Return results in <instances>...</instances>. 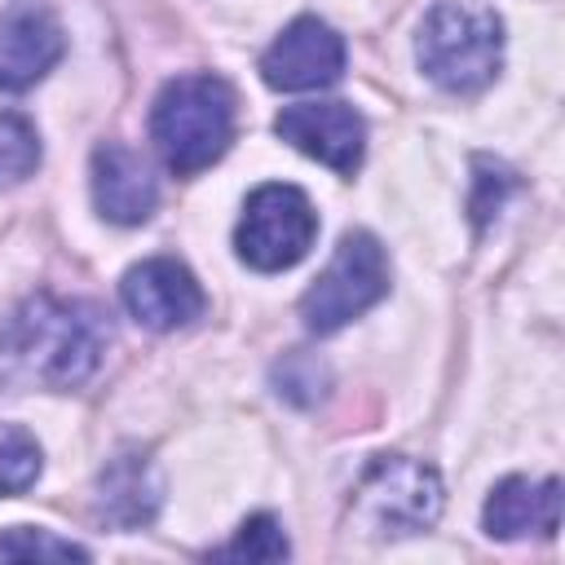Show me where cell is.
I'll list each match as a JSON object with an SVG mask.
<instances>
[{"label":"cell","instance_id":"1","mask_svg":"<svg viewBox=\"0 0 565 565\" xmlns=\"http://www.w3.org/2000/svg\"><path fill=\"white\" fill-rule=\"evenodd\" d=\"M106 313L88 300H62L49 291L26 296L0 327V353L31 380L53 388L84 384L106 353Z\"/></svg>","mask_w":565,"mask_h":565},{"label":"cell","instance_id":"16","mask_svg":"<svg viewBox=\"0 0 565 565\" xmlns=\"http://www.w3.org/2000/svg\"><path fill=\"white\" fill-rule=\"evenodd\" d=\"M40 477V446L26 428L0 424V494H18Z\"/></svg>","mask_w":565,"mask_h":565},{"label":"cell","instance_id":"14","mask_svg":"<svg viewBox=\"0 0 565 565\" xmlns=\"http://www.w3.org/2000/svg\"><path fill=\"white\" fill-rule=\"evenodd\" d=\"M40 168L35 124L18 110H0V185H18Z\"/></svg>","mask_w":565,"mask_h":565},{"label":"cell","instance_id":"5","mask_svg":"<svg viewBox=\"0 0 565 565\" xmlns=\"http://www.w3.org/2000/svg\"><path fill=\"white\" fill-rule=\"evenodd\" d=\"M437 512L441 477L406 455H375L353 486V516L380 539L419 534L437 521Z\"/></svg>","mask_w":565,"mask_h":565},{"label":"cell","instance_id":"9","mask_svg":"<svg viewBox=\"0 0 565 565\" xmlns=\"http://www.w3.org/2000/svg\"><path fill=\"white\" fill-rule=\"evenodd\" d=\"M119 296H124V309L150 331L190 327L207 305L199 278L172 256H150V260L132 265L119 282Z\"/></svg>","mask_w":565,"mask_h":565},{"label":"cell","instance_id":"8","mask_svg":"<svg viewBox=\"0 0 565 565\" xmlns=\"http://www.w3.org/2000/svg\"><path fill=\"white\" fill-rule=\"evenodd\" d=\"M274 132L287 146H296L300 154H309V159H318V163H327L331 172H344V177L362 163V150H366V124L344 102L287 106V110H278Z\"/></svg>","mask_w":565,"mask_h":565},{"label":"cell","instance_id":"17","mask_svg":"<svg viewBox=\"0 0 565 565\" xmlns=\"http://www.w3.org/2000/svg\"><path fill=\"white\" fill-rule=\"evenodd\" d=\"M291 547H287V534H282V525L274 521V516H247L243 525H238V534L216 552V556H225V561H282Z\"/></svg>","mask_w":565,"mask_h":565},{"label":"cell","instance_id":"13","mask_svg":"<svg viewBox=\"0 0 565 565\" xmlns=\"http://www.w3.org/2000/svg\"><path fill=\"white\" fill-rule=\"evenodd\" d=\"M97 508L110 525L132 530L146 525L159 508V481L146 455H119L102 477H97Z\"/></svg>","mask_w":565,"mask_h":565},{"label":"cell","instance_id":"15","mask_svg":"<svg viewBox=\"0 0 565 565\" xmlns=\"http://www.w3.org/2000/svg\"><path fill=\"white\" fill-rule=\"evenodd\" d=\"M0 561H88V552L71 539H57L53 530L13 525L0 534Z\"/></svg>","mask_w":565,"mask_h":565},{"label":"cell","instance_id":"10","mask_svg":"<svg viewBox=\"0 0 565 565\" xmlns=\"http://www.w3.org/2000/svg\"><path fill=\"white\" fill-rule=\"evenodd\" d=\"M62 49H66V35L53 9L35 0H13L0 13V88L22 93L40 84L57 66Z\"/></svg>","mask_w":565,"mask_h":565},{"label":"cell","instance_id":"12","mask_svg":"<svg viewBox=\"0 0 565 565\" xmlns=\"http://www.w3.org/2000/svg\"><path fill=\"white\" fill-rule=\"evenodd\" d=\"M481 525L490 539H552L561 525V481H530V477H503L481 512Z\"/></svg>","mask_w":565,"mask_h":565},{"label":"cell","instance_id":"7","mask_svg":"<svg viewBox=\"0 0 565 565\" xmlns=\"http://www.w3.org/2000/svg\"><path fill=\"white\" fill-rule=\"evenodd\" d=\"M340 71H344V40L318 18H296L291 26H282V35L260 57V75L278 93L327 88L340 79Z\"/></svg>","mask_w":565,"mask_h":565},{"label":"cell","instance_id":"2","mask_svg":"<svg viewBox=\"0 0 565 565\" xmlns=\"http://www.w3.org/2000/svg\"><path fill=\"white\" fill-rule=\"evenodd\" d=\"M150 137L177 177L212 168L234 141V88L203 71L168 79L150 110Z\"/></svg>","mask_w":565,"mask_h":565},{"label":"cell","instance_id":"11","mask_svg":"<svg viewBox=\"0 0 565 565\" xmlns=\"http://www.w3.org/2000/svg\"><path fill=\"white\" fill-rule=\"evenodd\" d=\"M93 203L115 225H141L159 203V181L137 150L124 141H102L93 150Z\"/></svg>","mask_w":565,"mask_h":565},{"label":"cell","instance_id":"4","mask_svg":"<svg viewBox=\"0 0 565 565\" xmlns=\"http://www.w3.org/2000/svg\"><path fill=\"white\" fill-rule=\"evenodd\" d=\"M384 296H388V256L375 234L353 230L335 243L327 269L300 296V318L313 335H331L344 322L362 318Z\"/></svg>","mask_w":565,"mask_h":565},{"label":"cell","instance_id":"6","mask_svg":"<svg viewBox=\"0 0 565 565\" xmlns=\"http://www.w3.org/2000/svg\"><path fill=\"white\" fill-rule=\"evenodd\" d=\"M313 234H318V212L305 199V190L269 181L247 194L243 216L234 225V247L252 269L278 274L309 256Z\"/></svg>","mask_w":565,"mask_h":565},{"label":"cell","instance_id":"3","mask_svg":"<svg viewBox=\"0 0 565 565\" xmlns=\"http://www.w3.org/2000/svg\"><path fill=\"white\" fill-rule=\"evenodd\" d=\"M415 57L446 93H481L503 66V22L481 0H437L419 26Z\"/></svg>","mask_w":565,"mask_h":565}]
</instances>
